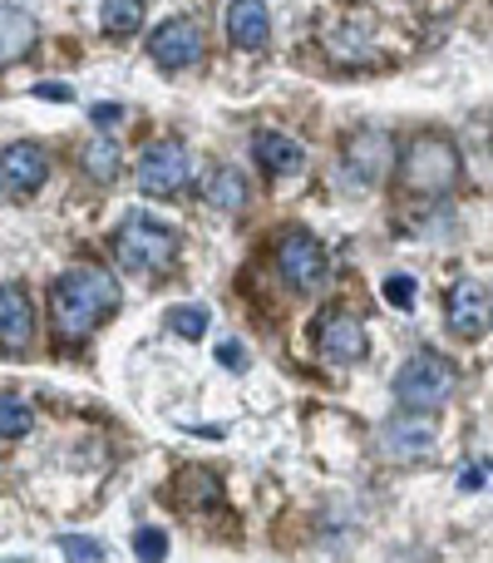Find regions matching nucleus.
I'll use <instances>...</instances> for the list:
<instances>
[{
    "instance_id": "f257e3e1",
    "label": "nucleus",
    "mask_w": 493,
    "mask_h": 563,
    "mask_svg": "<svg viewBox=\"0 0 493 563\" xmlns=\"http://www.w3.org/2000/svg\"><path fill=\"white\" fill-rule=\"evenodd\" d=\"M119 311V282L94 263H79L49 287V327L59 341H89Z\"/></svg>"
},
{
    "instance_id": "f03ea898",
    "label": "nucleus",
    "mask_w": 493,
    "mask_h": 563,
    "mask_svg": "<svg viewBox=\"0 0 493 563\" xmlns=\"http://www.w3.org/2000/svg\"><path fill=\"white\" fill-rule=\"evenodd\" d=\"M400 188L415 198H445L449 188L459 184V174H464V158H459V144L449 134H435V129H425V134H415L405 144V154H400Z\"/></svg>"
},
{
    "instance_id": "7ed1b4c3",
    "label": "nucleus",
    "mask_w": 493,
    "mask_h": 563,
    "mask_svg": "<svg viewBox=\"0 0 493 563\" xmlns=\"http://www.w3.org/2000/svg\"><path fill=\"white\" fill-rule=\"evenodd\" d=\"M114 257L128 273H168L178 263V233L148 213H128L114 233Z\"/></svg>"
},
{
    "instance_id": "20e7f679",
    "label": "nucleus",
    "mask_w": 493,
    "mask_h": 563,
    "mask_svg": "<svg viewBox=\"0 0 493 563\" xmlns=\"http://www.w3.org/2000/svg\"><path fill=\"white\" fill-rule=\"evenodd\" d=\"M455 386H459V371L449 366L439 351H415L395 376V400H400V410L435 416V410L455 396Z\"/></svg>"
},
{
    "instance_id": "39448f33",
    "label": "nucleus",
    "mask_w": 493,
    "mask_h": 563,
    "mask_svg": "<svg viewBox=\"0 0 493 563\" xmlns=\"http://www.w3.org/2000/svg\"><path fill=\"white\" fill-rule=\"evenodd\" d=\"M134 178H138V194H148V198H178L188 184H193V154H188L183 139H158V144L144 148Z\"/></svg>"
},
{
    "instance_id": "423d86ee",
    "label": "nucleus",
    "mask_w": 493,
    "mask_h": 563,
    "mask_svg": "<svg viewBox=\"0 0 493 563\" xmlns=\"http://www.w3.org/2000/svg\"><path fill=\"white\" fill-rule=\"evenodd\" d=\"M208 40H203V25L188 15H173L164 20V25L148 35V55H154L158 69H168V75H183V69H193L198 59H203Z\"/></svg>"
},
{
    "instance_id": "0eeeda50",
    "label": "nucleus",
    "mask_w": 493,
    "mask_h": 563,
    "mask_svg": "<svg viewBox=\"0 0 493 563\" xmlns=\"http://www.w3.org/2000/svg\"><path fill=\"white\" fill-rule=\"evenodd\" d=\"M316 351L330 366H356L366 356V321L350 307H326L316 317Z\"/></svg>"
},
{
    "instance_id": "6e6552de",
    "label": "nucleus",
    "mask_w": 493,
    "mask_h": 563,
    "mask_svg": "<svg viewBox=\"0 0 493 563\" xmlns=\"http://www.w3.org/2000/svg\"><path fill=\"white\" fill-rule=\"evenodd\" d=\"M277 273L291 291H316L330 273V257L311 233H287L277 243Z\"/></svg>"
},
{
    "instance_id": "1a4fd4ad",
    "label": "nucleus",
    "mask_w": 493,
    "mask_h": 563,
    "mask_svg": "<svg viewBox=\"0 0 493 563\" xmlns=\"http://www.w3.org/2000/svg\"><path fill=\"white\" fill-rule=\"evenodd\" d=\"M45 178H49V158L40 144L15 139V144L0 148V188H5L10 198H35L40 188H45Z\"/></svg>"
},
{
    "instance_id": "9d476101",
    "label": "nucleus",
    "mask_w": 493,
    "mask_h": 563,
    "mask_svg": "<svg viewBox=\"0 0 493 563\" xmlns=\"http://www.w3.org/2000/svg\"><path fill=\"white\" fill-rule=\"evenodd\" d=\"M380 450H385V460H395V465L429 460L435 455V416H415V410L395 416L385 430H380Z\"/></svg>"
},
{
    "instance_id": "9b49d317",
    "label": "nucleus",
    "mask_w": 493,
    "mask_h": 563,
    "mask_svg": "<svg viewBox=\"0 0 493 563\" xmlns=\"http://www.w3.org/2000/svg\"><path fill=\"white\" fill-rule=\"evenodd\" d=\"M449 331H455L459 341H479L489 331V287L479 277H464L449 287Z\"/></svg>"
},
{
    "instance_id": "f8f14e48",
    "label": "nucleus",
    "mask_w": 493,
    "mask_h": 563,
    "mask_svg": "<svg viewBox=\"0 0 493 563\" xmlns=\"http://www.w3.org/2000/svg\"><path fill=\"white\" fill-rule=\"evenodd\" d=\"M30 341H35V301L20 282H5L0 287V351L20 356L30 351Z\"/></svg>"
},
{
    "instance_id": "ddd939ff",
    "label": "nucleus",
    "mask_w": 493,
    "mask_h": 563,
    "mask_svg": "<svg viewBox=\"0 0 493 563\" xmlns=\"http://www.w3.org/2000/svg\"><path fill=\"white\" fill-rule=\"evenodd\" d=\"M390 164H395V139L385 129H360L346 139V174L356 184H376Z\"/></svg>"
},
{
    "instance_id": "4468645a",
    "label": "nucleus",
    "mask_w": 493,
    "mask_h": 563,
    "mask_svg": "<svg viewBox=\"0 0 493 563\" xmlns=\"http://www.w3.org/2000/svg\"><path fill=\"white\" fill-rule=\"evenodd\" d=\"M227 40H233L237 49H267L271 40V10L267 0H233L227 5Z\"/></svg>"
},
{
    "instance_id": "2eb2a0df",
    "label": "nucleus",
    "mask_w": 493,
    "mask_h": 563,
    "mask_svg": "<svg viewBox=\"0 0 493 563\" xmlns=\"http://www.w3.org/2000/svg\"><path fill=\"white\" fill-rule=\"evenodd\" d=\"M251 158L277 178H291L306 168V148H301L291 134H281V129H261V134L251 139Z\"/></svg>"
},
{
    "instance_id": "dca6fc26",
    "label": "nucleus",
    "mask_w": 493,
    "mask_h": 563,
    "mask_svg": "<svg viewBox=\"0 0 493 563\" xmlns=\"http://www.w3.org/2000/svg\"><path fill=\"white\" fill-rule=\"evenodd\" d=\"M40 45V25L30 10L20 5H0V65H15L30 49Z\"/></svg>"
},
{
    "instance_id": "f3484780",
    "label": "nucleus",
    "mask_w": 493,
    "mask_h": 563,
    "mask_svg": "<svg viewBox=\"0 0 493 563\" xmlns=\"http://www.w3.org/2000/svg\"><path fill=\"white\" fill-rule=\"evenodd\" d=\"M203 198L217 208V213H237V208L247 203V178L227 164H213L203 178Z\"/></svg>"
},
{
    "instance_id": "a211bd4d",
    "label": "nucleus",
    "mask_w": 493,
    "mask_h": 563,
    "mask_svg": "<svg viewBox=\"0 0 493 563\" xmlns=\"http://www.w3.org/2000/svg\"><path fill=\"white\" fill-rule=\"evenodd\" d=\"M173 499L183 509H217L223 505V485H217L213 470H183L173 485Z\"/></svg>"
},
{
    "instance_id": "6ab92c4d",
    "label": "nucleus",
    "mask_w": 493,
    "mask_h": 563,
    "mask_svg": "<svg viewBox=\"0 0 493 563\" xmlns=\"http://www.w3.org/2000/svg\"><path fill=\"white\" fill-rule=\"evenodd\" d=\"M144 15H148L144 0H104V5H99V25H104L109 40L138 35V30H144Z\"/></svg>"
},
{
    "instance_id": "aec40b11",
    "label": "nucleus",
    "mask_w": 493,
    "mask_h": 563,
    "mask_svg": "<svg viewBox=\"0 0 493 563\" xmlns=\"http://www.w3.org/2000/svg\"><path fill=\"white\" fill-rule=\"evenodd\" d=\"M35 426V410L20 396H0V440H25Z\"/></svg>"
},
{
    "instance_id": "412c9836",
    "label": "nucleus",
    "mask_w": 493,
    "mask_h": 563,
    "mask_svg": "<svg viewBox=\"0 0 493 563\" xmlns=\"http://www.w3.org/2000/svg\"><path fill=\"white\" fill-rule=\"evenodd\" d=\"M168 331H173V336H183V341H203L208 336V307H168Z\"/></svg>"
},
{
    "instance_id": "4be33fe9",
    "label": "nucleus",
    "mask_w": 493,
    "mask_h": 563,
    "mask_svg": "<svg viewBox=\"0 0 493 563\" xmlns=\"http://www.w3.org/2000/svg\"><path fill=\"white\" fill-rule=\"evenodd\" d=\"M85 174L99 178V184H109V178L119 174V144L114 139H94V144L85 148Z\"/></svg>"
},
{
    "instance_id": "5701e85b",
    "label": "nucleus",
    "mask_w": 493,
    "mask_h": 563,
    "mask_svg": "<svg viewBox=\"0 0 493 563\" xmlns=\"http://www.w3.org/2000/svg\"><path fill=\"white\" fill-rule=\"evenodd\" d=\"M134 554L144 559V563H164L168 534H158V529H138V534H134Z\"/></svg>"
},
{
    "instance_id": "b1692460",
    "label": "nucleus",
    "mask_w": 493,
    "mask_h": 563,
    "mask_svg": "<svg viewBox=\"0 0 493 563\" xmlns=\"http://www.w3.org/2000/svg\"><path fill=\"white\" fill-rule=\"evenodd\" d=\"M385 301H390V307H400V311L415 307V277H405V273L385 277Z\"/></svg>"
},
{
    "instance_id": "393cba45",
    "label": "nucleus",
    "mask_w": 493,
    "mask_h": 563,
    "mask_svg": "<svg viewBox=\"0 0 493 563\" xmlns=\"http://www.w3.org/2000/svg\"><path fill=\"white\" fill-rule=\"evenodd\" d=\"M59 549H65L75 563H99V559H104V544H94V539H79V534H65V539H59Z\"/></svg>"
},
{
    "instance_id": "a878e982",
    "label": "nucleus",
    "mask_w": 493,
    "mask_h": 563,
    "mask_svg": "<svg viewBox=\"0 0 493 563\" xmlns=\"http://www.w3.org/2000/svg\"><path fill=\"white\" fill-rule=\"evenodd\" d=\"M217 361H223L227 371H243L247 366V346L243 341H223V346H217Z\"/></svg>"
},
{
    "instance_id": "bb28decb",
    "label": "nucleus",
    "mask_w": 493,
    "mask_h": 563,
    "mask_svg": "<svg viewBox=\"0 0 493 563\" xmlns=\"http://www.w3.org/2000/svg\"><path fill=\"white\" fill-rule=\"evenodd\" d=\"M489 485V460H474V465H464V475H459V489H484Z\"/></svg>"
},
{
    "instance_id": "cd10ccee",
    "label": "nucleus",
    "mask_w": 493,
    "mask_h": 563,
    "mask_svg": "<svg viewBox=\"0 0 493 563\" xmlns=\"http://www.w3.org/2000/svg\"><path fill=\"white\" fill-rule=\"evenodd\" d=\"M89 119H94V124H114V119H124V109H119V104H94V109H89Z\"/></svg>"
},
{
    "instance_id": "c85d7f7f",
    "label": "nucleus",
    "mask_w": 493,
    "mask_h": 563,
    "mask_svg": "<svg viewBox=\"0 0 493 563\" xmlns=\"http://www.w3.org/2000/svg\"><path fill=\"white\" fill-rule=\"evenodd\" d=\"M35 95H45V99H69V89H59V85H40Z\"/></svg>"
}]
</instances>
